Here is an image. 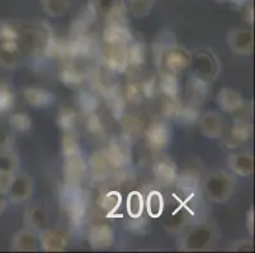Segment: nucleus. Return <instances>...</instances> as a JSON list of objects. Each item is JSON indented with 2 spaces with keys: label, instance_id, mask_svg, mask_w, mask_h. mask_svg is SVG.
<instances>
[{
  "label": "nucleus",
  "instance_id": "obj_1",
  "mask_svg": "<svg viewBox=\"0 0 255 253\" xmlns=\"http://www.w3.org/2000/svg\"><path fill=\"white\" fill-rule=\"evenodd\" d=\"M53 36L47 23L43 22H25L20 20V34L18 45L20 46L23 55L47 56L52 52Z\"/></svg>",
  "mask_w": 255,
  "mask_h": 253
},
{
  "label": "nucleus",
  "instance_id": "obj_2",
  "mask_svg": "<svg viewBox=\"0 0 255 253\" xmlns=\"http://www.w3.org/2000/svg\"><path fill=\"white\" fill-rule=\"evenodd\" d=\"M156 61L160 73L177 76L191 67L192 55L187 48L179 45H166L157 52Z\"/></svg>",
  "mask_w": 255,
  "mask_h": 253
},
{
  "label": "nucleus",
  "instance_id": "obj_3",
  "mask_svg": "<svg viewBox=\"0 0 255 253\" xmlns=\"http://www.w3.org/2000/svg\"><path fill=\"white\" fill-rule=\"evenodd\" d=\"M235 189V177L222 170L210 172L203 182V190L210 200L217 204L226 203Z\"/></svg>",
  "mask_w": 255,
  "mask_h": 253
},
{
  "label": "nucleus",
  "instance_id": "obj_4",
  "mask_svg": "<svg viewBox=\"0 0 255 253\" xmlns=\"http://www.w3.org/2000/svg\"><path fill=\"white\" fill-rule=\"evenodd\" d=\"M216 242V229L212 226H198L180 237L178 240V248L184 252H201L213 248Z\"/></svg>",
  "mask_w": 255,
  "mask_h": 253
},
{
  "label": "nucleus",
  "instance_id": "obj_5",
  "mask_svg": "<svg viewBox=\"0 0 255 253\" xmlns=\"http://www.w3.org/2000/svg\"><path fill=\"white\" fill-rule=\"evenodd\" d=\"M191 67L194 79L208 85L219 76L221 71V62L215 53L203 50L192 55Z\"/></svg>",
  "mask_w": 255,
  "mask_h": 253
},
{
  "label": "nucleus",
  "instance_id": "obj_6",
  "mask_svg": "<svg viewBox=\"0 0 255 253\" xmlns=\"http://www.w3.org/2000/svg\"><path fill=\"white\" fill-rule=\"evenodd\" d=\"M34 192V180L31 175L18 171L10 182L6 198L13 204H22L28 201Z\"/></svg>",
  "mask_w": 255,
  "mask_h": 253
},
{
  "label": "nucleus",
  "instance_id": "obj_7",
  "mask_svg": "<svg viewBox=\"0 0 255 253\" xmlns=\"http://www.w3.org/2000/svg\"><path fill=\"white\" fill-rule=\"evenodd\" d=\"M227 46L239 56H250L254 51V33L248 28L231 29L226 37Z\"/></svg>",
  "mask_w": 255,
  "mask_h": 253
},
{
  "label": "nucleus",
  "instance_id": "obj_8",
  "mask_svg": "<svg viewBox=\"0 0 255 253\" xmlns=\"http://www.w3.org/2000/svg\"><path fill=\"white\" fill-rule=\"evenodd\" d=\"M69 245L68 236L60 229L45 228L39 232V247L45 252H62Z\"/></svg>",
  "mask_w": 255,
  "mask_h": 253
},
{
  "label": "nucleus",
  "instance_id": "obj_9",
  "mask_svg": "<svg viewBox=\"0 0 255 253\" xmlns=\"http://www.w3.org/2000/svg\"><path fill=\"white\" fill-rule=\"evenodd\" d=\"M102 60L104 65L112 71L121 73L128 67V57H127L126 46H108L102 51Z\"/></svg>",
  "mask_w": 255,
  "mask_h": 253
},
{
  "label": "nucleus",
  "instance_id": "obj_10",
  "mask_svg": "<svg viewBox=\"0 0 255 253\" xmlns=\"http://www.w3.org/2000/svg\"><path fill=\"white\" fill-rule=\"evenodd\" d=\"M198 129L205 137L217 139L222 136L225 129L224 119L216 111H206L198 118Z\"/></svg>",
  "mask_w": 255,
  "mask_h": 253
},
{
  "label": "nucleus",
  "instance_id": "obj_11",
  "mask_svg": "<svg viewBox=\"0 0 255 253\" xmlns=\"http://www.w3.org/2000/svg\"><path fill=\"white\" fill-rule=\"evenodd\" d=\"M39 247V233L24 227L13 236L10 250L14 252H33Z\"/></svg>",
  "mask_w": 255,
  "mask_h": 253
},
{
  "label": "nucleus",
  "instance_id": "obj_12",
  "mask_svg": "<svg viewBox=\"0 0 255 253\" xmlns=\"http://www.w3.org/2000/svg\"><path fill=\"white\" fill-rule=\"evenodd\" d=\"M23 97L25 103L34 109H45L55 101V95L42 86H27L23 89Z\"/></svg>",
  "mask_w": 255,
  "mask_h": 253
},
{
  "label": "nucleus",
  "instance_id": "obj_13",
  "mask_svg": "<svg viewBox=\"0 0 255 253\" xmlns=\"http://www.w3.org/2000/svg\"><path fill=\"white\" fill-rule=\"evenodd\" d=\"M23 52L18 42L0 41V66L4 69H17L22 64Z\"/></svg>",
  "mask_w": 255,
  "mask_h": 253
},
{
  "label": "nucleus",
  "instance_id": "obj_14",
  "mask_svg": "<svg viewBox=\"0 0 255 253\" xmlns=\"http://www.w3.org/2000/svg\"><path fill=\"white\" fill-rule=\"evenodd\" d=\"M103 38L108 46H127L131 42V33L126 22H110L104 31Z\"/></svg>",
  "mask_w": 255,
  "mask_h": 253
},
{
  "label": "nucleus",
  "instance_id": "obj_15",
  "mask_svg": "<svg viewBox=\"0 0 255 253\" xmlns=\"http://www.w3.org/2000/svg\"><path fill=\"white\" fill-rule=\"evenodd\" d=\"M89 243L93 250H107L115 243V232L107 224H97L89 232Z\"/></svg>",
  "mask_w": 255,
  "mask_h": 253
},
{
  "label": "nucleus",
  "instance_id": "obj_16",
  "mask_svg": "<svg viewBox=\"0 0 255 253\" xmlns=\"http://www.w3.org/2000/svg\"><path fill=\"white\" fill-rule=\"evenodd\" d=\"M217 104L225 113L233 114L244 108V97L236 90L222 87L217 94Z\"/></svg>",
  "mask_w": 255,
  "mask_h": 253
},
{
  "label": "nucleus",
  "instance_id": "obj_17",
  "mask_svg": "<svg viewBox=\"0 0 255 253\" xmlns=\"http://www.w3.org/2000/svg\"><path fill=\"white\" fill-rule=\"evenodd\" d=\"M24 227L36 232H42L48 226V217L45 209L39 205H31L24 210L23 214Z\"/></svg>",
  "mask_w": 255,
  "mask_h": 253
},
{
  "label": "nucleus",
  "instance_id": "obj_18",
  "mask_svg": "<svg viewBox=\"0 0 255 253\" xmlns=\"http://www.w3.org/2000/svg\"><path fill=\"white\" fill-rule=\"evenodd\" d=\"M229 167L235 175L240 177H249L254 171V160L250 153H233L229 156Z\"/></svg>",
  "mask_w": 255,
  "mask_h": 253
},
{
  "label": "nucleus",
  "instance_id": "obj_19",
  "mask_svg": "<svg viewBox=\"0 0 255 253\" xmlns=\"http://www.w3.org/2000/svg\"><path fill=\"white\" fill-rule=\"evenodd\" d=\"M85 169H87V165H85L80 153H75V155L65 157V177H66V180L70 184H75V182H79V181L82 180L83 175L85 172Z\"/></svg>",
  "mask_w": 255,
  "mask_h": 253
},
{
  "label": "nucleus",
  "instance_id": "obj_20",
  "mask_svg": "<svg viewBox=\"0 0 255 253\" xmlns=\"http://www.w3.org/2000/svg\"><path fill=\"white\" fill-rule=\"evenodd\" d=\"M170 129L164 123H155L147 129L146 138L150 146L154 148H164L170 141Z\"/></svg>",
  "mask_w": 255,
  "mask_h": 253
},
{
  "label": "nucleus",
  "instance_id": "obj_21",
  "mask_svg": "<svg viewBox=\"0 0 255 253\" xmlns=\"http://www.w3.org/2000/svg\"><path fill=\"white\" fill-rule=\"evenodd\" d=\"M15 105V91L11 84L0 81V117L9 114Z\"/></svg>",
  "mask_w": 255,
  "mask_h": 253
},
{
  "label": "nucleus",
  "instance_id": "obj_22",
  "mask_svg": "<svg viewBox=\"0 0 255 253\" xmlns=\"http://www.w3.org/2000/svg\"><path fill=\"white\" fill-rule=\"evenodd\" d=\"M20 160L13 148H1L0 150V172L17 173L19 171Z\"/></svg>",
  "mask_w": 255,
  "mask_h": 253
},
{
  "label": "nucleus",
  "instance_id": "obj_23",
  "mask_svg": "<svg viewBox=\"0 0 255 253\" xmlns=\"http://www.w3.org/2000/svg\"><path fill=\"white\" fill-rule=\"evenodd\" d=\"M43 11L51 18L64 17L70 10V0H41Z\"/></svg>",
  "mask_w": 255,
  "mask_h": 253
},
{
  "label": "nucleus",
  "instance_id": "obj_24",
  "mask_svg": "<svg viewBox=\"0 0 255 253\" xmlns=\"http://www.w3.org/2000/svg\"><path fill=\"white\" fill-rule=\"evenodd\" d=\"M20 34V20L0 19V41L18 42Z\"/></svg>",
  "mask_w": 255,
  "mask_h": 253
},
{
  "label": "nucleus",
  "instance_id": "obj_25",
  "mask_svg": "<svg viewBox=\"0 0 255 253\" xmlns=\"http://www.w3.org/2000/svg\"><path fill=\"white\" fill-rule=\"evenodd\" d=\"M145 209L151 218H159L164 212V198L161 192L150 191L145 201Z\"/></svg>",
  "mask_w": 255,
  "mask_h": 253
},
{
  "label": "nucleus",
  "instance_id": "obj_26",
  "mask_svg": "<svg viewBox=\"0 0 255 253\" xmlns=\"http://www.w3.org/2000/svg\"><path fill=\"white\" fill-rule=\"evenodd\" d=\"M126 209L127 214L131 218H140L143 213V209H145V200H143V196L141 195V192L138 191H132L129 192L128 196H127V203H126Z\"/></svg>",
  "mask_w": 255,
  "mask_h": 253
},
{
  "label": "nucleus",
  "instance_id": "obj_27",
  "mask_svg": "<svg viewBox=\"0 0 255 253\" xmlns=\"http://www.w3.org/2000/svg\"><path fill=\"white\" fill-rule=\"evenodd\" d=\"M252 136V124L245 119H236L231 127L230 138L236 142H245Z\"/></svg>",
  "mask_w": 255,
  "mask_h": 253
},
{
  "label": "nucleus",
  "instance_id": "obj_28",
  "mask_svg": "<svg viewBox=\"0 0 255 253\" xmlns=\"http://www.w3.org/2000/svg\"><path fill=\"white\" fill-rule=\"evenodd\" d=\"M8 124L14 132L25 133L32 128V120L27 113H15L9 115Z\"/></svg>",
  "mask_w": 255,
  "mask_h": 253
},
{
  "label": "nucleus",
  "instance_id": "obj_29",
  "mask_svg": "<svg viewBox=\"0 0 255 253\" xmlns=\"http://www.w3.org/2000/svg\"><path fill=\"white\" fill-rule=\"evenodd\" d=\"M128 10L135 18H145L154 6V0H128Z\"/></svg>",
  "mask_w": 255,
  "mask_h": 253
},
{
  "label": "nucleus",
  "instance_id": "obj_30",
  "mask_svg": "<svg viewBox=\"0 0 255 253\" xmlns=\"http://www.w3.org/2000/svg\"><path fill=\"white\" fill-rule=\"evenodd\" d=\"M155 176L159 181H161L163 184H170L174 178L177 177L175 173V169L173 165L168 161H160L159 164L155 165Z\"/></svg>",
  "mask_w": 255,
  "mask_h": 253
},
{
  "label": "nucleus",
  "instance_id": "obj_31",
  "mask_svg": "<svg viewBox=\"0 0 255 253\" xmlns=\"http://www.w3.org/2000/svg\"><path fill=\"white\" fill-rule=\"evenodd\" d=\"M107 157L110 160V164L113 166H121L125 165L128 160V155L126 152V148L121 145H113L107 152Z\"/></svg>",
  "mask_w": 255,
  "mask_h": 253
},
{
  "label": "nucleus",
  "instance_id": "obj_32",
  "mask_svg": "<svg viewBox=\"0 0 255 253\" xmlns=\"http://www.w3.org/2000/svg\"><path fill=\"white\" fill-rule=\"evenodd\" d=\"M178 83L175 75H168V74H161V81H160V90L166 95V96H175L178 90Z\"/></svg>",
  "mask_w": 255,
  "mask_h": 253
},
{
  "label": "nucleus",
  "instance_id": "obj_33",
  "mask_svg": "<svg viewBox=\"0 0 255 253\" xmlns=\"http://www.w3.org/2000/svg\"><path fill=\"white\" fill-rule=\"evenodd\" d=\"M15 139V132L9 124L0 123V150L1 148H13Z\"/></svg>",
  "mask_w": 255,
  "mask_h": 253
},
{
  "label": "nucleus",
  "instance_id": "obj_34",
  "mask_svg": "<svg viewBox=\"0 0 255 253\" xmlns=\"http://www.w3.org/2000/svg\"><path fill=\"white\" fill-rule=\"evenodd\" d=\"M76 115L70 109H62L59 113V124L65 132H71L75 125Z\"/></svg>",
  "mask_w": 255,
  "mask_h": 253
},
{
  "label": "nucleus",
  "instance_id": "obj_35",
  "mask_svg": "<svg viewBox=\"0 0 255 253\" xmlns=\"http://www.w3.org/2000/svg\"><path fill=\"white\" fill-rule=\"evenodd\" d=\"M127 57H128V66L129 65H138L143 60V47L141 43H133V45L126 46Z\"/></svg>",
  "mask_w": 255,
  "mask_h": 253
},
{
  "label": "nucleus",
  "instance_id": "obj_36",
  "mask_svg": "<svg viewBox=\"0 0 255 253\" xmlns=\"http://www.w3.org/2000/svg\"><path fill=\"white\" fill-rule=\"evenodd\" d=\"M62 152H64L65 157L80 153L78 142H76L75 137L71 134V132H66L64 139H62Z\"/></svg>",
  "mask_w": 255,
  "mask_h": 253
},
{
  "label": "nucleus",
  "instance_id": "obj_37",
  "mask_svg": "<svg viewBox=\"0 0 255 253\" xmlns=\"http://www.w3.org/2000/svg\"><path fill=\"white\" fill-rule=\"evenodd\" d=\"M61 79L65 84L68 85H75V84L80 83L83 79L82 74L79 73L78 70L74 69V67H66L61 73Z\"/></svg>",
  "mask_w": 255,
  "mask_h": 253
},
{
  "label": "nucleus",
  "instance_id": "obj_38",
  "mask_svg": "<svg viewBox=\"0 0 255 253\" xmlns=\"http://www.w3.org/2000/svg\"><path fill=\"white\" fill-rule=\"evenodd\" d=\"M99 203L102 204L103 209H106V210H115L121 203L120 195L117 192H108V194L102 196V200Z\"/></svg>",
  "mask_w": 255,
  "mask_h": 253
},
{
  "label": "nucleus",
  "instance_id": "obj_39",
  "mask_svg": "<svg viewBox=\"0 0 255 253\" xmlns=\"http://www.w3.org/2000/svg\"><path fill=\"white\" fill-rule=\"evenodd\" d=\"M254 250V243L253 240H238L229 246V251L234 252H249Z\"/></svg>",
  "mask_w": 255,
  "mask_h": 253
},
{
  "label": "nucleus",
  "instance_id": "obj_40",
  "mask_svg": "<svg viewBox=\"0 0 255 253\" xmlns=\"http://www.w3.org/2000/svg\"><path fill=\"white\" fill-rule=\"evenodd\" d=\"M92 165L94 170H104L110 164V160L107 157L106 152H98L96 153L92 159Z\"/></svg>",
  "mask_w": 255,
  "mask_h": 253
},
{
  "label": "nucleus",
  "instance_id": "obj_41",
  "mask_svg": "<svg viewBox=\"0 0 255 253\" xmlns=\"http://www.w3.org/2000/svg\"><path fill=\"white\" fill-rule=\"evenodd\" d=\"M93 1H94V5L98 6L102 13L107 15L120 0H93Z\"/></svg>",
  "mask_w": 255,
  "mask_h": 253
},
{
  "label": "nucleus",
  "instance_id": "obj_42",
  "mask_svg": "<svg viewBox=\"0 0 255 253\" xmlns=\"http://www.w3.org/2000/svg\"><path fill=\"white\" fill-rule=\"evenodd\" d=\"M14 175H13V173H8V172H0V192L6 194L9 186H10L11 180H13V176Z\"/></svg>",
  "mask_w": 255,
  "mask_h": 253
},
{
  "label": "nucleus",
  "instance_id": "obj_43",
  "mask_svg": "<svg viewBox=\"0 0 255 253\" xmlns=\"http://www.w3.org/2000/svg\"><path fill=\"white\" fill-rule=\"evenodd\" d=\"M247 228L250 236H253V233H254V208L253 206H250L249 212L247 214Z\"/></svg>",
  "mask_w": 255,
  "mask_h": 253
},
{
  "label": "nucleus",
  "instance_id": "obj_44",
  "mask_svg": "<svg viewBox=\"0 0 255 253\" xmlns=\"http://www.w3.org/2000/svg\"><path fill=\"white\" fill-rule=\"evenodd\" d=\"M8 198H6V194L0 192V215L5 212L6 206H8Z\"/></svg>",
  "mask_w": 255,
  "mask_h": 253
},
{
  "label": "nucleus",
  "instance_id": "obj_45",
  "mask_svg": "<svg viewBox=\"0 0 255 253\" xmlns=\"http://www.w3.org/2000/svg\"><path fill=\"white\" fill-rule=\"evenodd\" d=\"M217 3H235V4H241L245 3L247 0H215Z\"/></svg>",
  "mask_w": 255,
  "mask_h": 253
}]
</instances>
